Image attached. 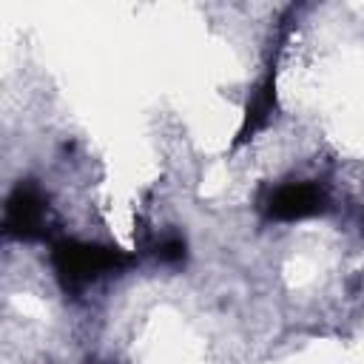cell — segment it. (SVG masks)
Returning a JSON list of instances; mask_svg holds the SVG:
<instances>
[{
	"instance_id": "2",
	"label": "cell",
	"mask_w": 364,
	"mask_h": 364,
	"mask_svg": "<svg viewBox=\"0 0 364 364\" xmlns=\"http://www.w3.org/2000/svg\"><path fill=\"white\" fill-rule=\"evenodd\" d=\"M321 205V193L313 185L296 182V185H284L270 196V213L279 219H299L307 216L313 210H318Z\"/></svg>"
},
{
	"instance_id": "1",
	"label": "cell",
	"mask_w": 364,
	"mask_h": 364,
	"mask_svg": "<svg viewBox=\"0 0 364 364\" xmlns=\"http://www.w3.org/2000/svg\"><path fill=\"white\" fill-rule=\"evenodd\" d=\"M57 262L60 273H65L71 282H88L105 270H114L122 262V253L97 245H65L57 253Z\"/></svg>"
}]
</instances>
